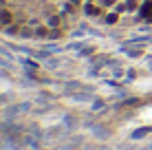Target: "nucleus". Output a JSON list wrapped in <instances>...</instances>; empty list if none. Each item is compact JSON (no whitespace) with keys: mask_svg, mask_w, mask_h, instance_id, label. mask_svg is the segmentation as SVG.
<instances>
[{"mask_svg":"<svg viewBox=\"0 0 152 150\" xmlns=\"http://www.w3.org/2000/svg\"><path fill=\"white\" fill-rule=\"evenodd\" d=\"M106 84H108V86H113V89H119V86H121L117 80H106Z\"/></svg>","mask_w":152,"mask_h":150,"instance_id":"obj_17","label":"nucleus"},{"mask_svg":"<svg viewBox=\"0 0 152 150\" xmlns=\"http://www.w3.org/2000/svg\"><path fill=\"white\" fill-rule=\"evenodd\" d=\"M126 53H128L130 58H139V55L143 53V51H141V49H126Z\"/></svg>","mask_w":152,"mask_h":150,"instance_id":"obj_13","label":"nucleus"},{"mask_svg":"<svg viewBox=\"0 0 152 150\" xmlns=\"http://www.w3.org/2000/svg\"><path fill=\"white\" fill-rule=\"evenodd\" d=\"M57 22H60V18H57V15H53V18H51V20H49V24H51V27H55V24H57Z\"/></svg>","mask_w":152,"mask_h":150,"instance_id":"obj_19","label":"nucleus"},{"mask_svg":"<svg viewBox=\"0 0 152 150\" xmlns=\"http://www.w3.org/2000/svg\"><path fill=\"white\" fill-rule=\"evenodd\" d=\"M2 4H4V0H0V9H2Z\"/></svg>","mask_w":152,"mask_h":150,"instance_id":"obj_25","label":"nucleus"},{"mask_svg":"<svg viewBox=\"0 0 152 150\" xmlns=\"http://www.w3.org/2000/svg\"><path fill=\"white\" fill-rule=\"evenodd\" d=\"M84 13L91 15V18H95V15H99V7H95L93 2H88L86 7H84Z\"/></svg>","mask_w":152,"mask_h":150,"instance_id":"obj_5","label":"nucleus"},{"mask_svg":"<svg viewBox=\"0 0 152 150\" xmlns=\"http://www.w3.org/2000/svg\"><path fill=\"white\" fill-rule=\"evenodd\" d=\"M152 13V2H143L139 9V15H143V18H148V15Z\"/></svg>","mask_w":152,"mask_h":150,"instance_id":"obj_7","label":"nucleus"},{"mask_svg":"<svg viewBox=\"0 0 152 150\" xmlns=\"http://www.w3.org/2000/svg\"><path fill=\"white\" fill-rule=\"evenodd\" d=\"M0 146H2V141H0Z\"/></svg>","mask_w":152,"mask_h":150,"instance_id":"obj_27","label":"nucleus"},{"mask_svg":"<svg viewBox=\"0 0 152 150\" xmlns=\"http://www.w3.org/2000/svg\"><path fill=\"white\" fill-rule=\"evenodd\" d=\"M64 126H66V128H75V126H77V119H75L73 115H66V117H64Z\"/></svg>","mask_w":152,"mask_h":150,"instance_id":"obj_9","label":"nucleus"},{"mask_svg":"<svg viewBox=\"0 0 152 150\" xmlns=\"http://www.w3.org/2000/svg\"><path fill=\"white\" fill-rule=\"evenodd\" d=\"M46 35H49V29L46 27H38L35 29V38H46Z\"/></svg>","mask_w":152,"mask_h":150,"instance_id":"obj_11","label":"nucleus"},{"mask_svg":"<svg viewBox=\"0 0 152 150\" xmlns=\"http://www.w3.org/2000/svg\"><path fill=\"white\" fill-rule=\"evenodd\" d=\"M117 18H119V13H117V11H115V13H108V15H106V22H108V24H113V22H117Z\"/></svg>","mask_w":152,"mask_h":150,"instance_id":"obj_16","label":"nucleus"},{"mask_svg":"<svg viewBox=\"0 0 152 150\" xmlns=\"http://www.w3.org/2000/svg\"><path fill=\"white\" fill-rule=\"evenodd\" d=\"M104 106H106V104H104V100H99V97H97V100H93V106L91 108H93V110H102Z\"/></svg>","mask_w":152,"mask_h":150,"instance_id":"obj_12","label":"nucleus"},{"mask_svg":"<svg viewBox=\"0 0 152 150\" xmlns=\"http://www.w3.org/2000/svg\"><path fill=\"white\" fill-rule=\"evenodd\" d=\"M11 20H13L11 11H7V9H0V22H2V24H11Z\"/></svg>","mask_w":152,"mask_h":150,"instance_id":"obj_6","label":"nucleus"},{"mask_svg":"<svg viewBox=\"0 0 152 150\" xmlns=\"http://www.w3.org/2000/svg\"><path fill=\"white\" fill-rule=\"evenodd\" d=\"M134 7H137V2H134V0H128V2H126V9H130V11H132Z\"/></svg>","mask_w":152,"mask_h":150,"instance_id":"obj_18","label":"nucleus"},{"mask_svg":"<svg viewBox=\"0 0 152 150\" xmlns=\"http://www.w3.org/2000/svg\"><path fill=\"white\" fill-rule=\"evenodd\" d=\"M18 27H13V24H7V29H4V33H7V35H15V33H18Z\"/></svg>","mask_w":152,"mask_h":150,"instance_id":"obj_15","label":"nucleus"},{"mask_svg":"<svg viewBox=\"0 0 152 150\" xmlns=\"http://www.w3.org/2000/svg\"><path fill=\"white\" fill-rule=\"evenodd\" d=\"M148 42H152L150 35H139V38H132V40H130V44H148Z\"/></svg>","mask_w":152,"mask_h":150,"instance_id":"obj_8","label":"nucleus"},{"mask_svg":"<svg viewBox=\"0 0 152 150\" xmlns=\"http://www.w3.org/2000/svg\"><path fill=\"white\" fill-rule=\"evenodd\" d=\"M145 150H152V141H150V143H148V148H145Z\"/></svg>","mask_w":152,"mask_h":150,"instance_id":"obj_23","label":"nucleus"},{"mask_svg":"<svg viewBox=\"0 0 152 150\" xmlns=\"http://www.w3.org/2000/svg\"><path fill=\"white\" fill-rule=\"evenodd\" d=\"M22 66H24V71H27V73H35V71H38V69H40V66H38V64H35V62H33V60H27V58H24V60H22Z\"/></svg>","mask_w":152,"mask_h":150,"instance_id":"obj_4","label":"nucleus"},{"mask_svg":"<svg viewBox=\"0 0 152 150\" xmlns=\"http://www.w3.org/2000/svg\"><path fill=\"white\" fill-rule=\"evenodd\" d=\"M93 53H95V46H82V51H80L82 58H88V55H93Z\"/></svg>","mask_w":152,"mask_h":150,"instance_id":"obj_10","label":"nucleus"},{"mask_svg":"<svg viewBox=\"0 0 152 150\" xmlns=\"http://www.w3.org/2000/svg\"><path fill=\"white\" fill-rule=\"evenodd\" d=\"M2 102H7V95H0V104H2Z\"/></svg>","mask_w":152,"mask_h":150,"instance_id":"obj_22","label":"nucleus"},{"mask_svg":"<svg viewBox=\"0 0 152 150\" xmlns=\"http://www.w3.org/2000/svg\"><path fill=\"white\" fill-rule=\"evenodd\" d=\"M148 22H150V24H152V15H148Z\"/></svg>","mask_w":152,"mask_h":150,"instance_id":"obj_24","label":"nucleus"},{"mask_svg":"<svg viewBox=\"0 0 152 150\" xmlns=\"http://www.w3.org/2000/svg\"><path fill=\"white\" fill-rule=\"evenodd\" d=\"M150 132H152V126H141V128H134V130L130 132V139H132V141H139V139L148 137Z\"/></svg>","mask_w":152,"mask_h":150,"instance_id":"obj_2","label":"nucleus"},{"mask_svg":"<svg viewBox=\"0 0 152 150\" xmlns=\"http://www.w3.org/2000/svg\"><path fill=\"white\" fill-rule=\"evenodd\" d=\"M31 110V104L29 102H22V104H13V106H9L7 108V119L11 121V119H15L18 115H22V113H29Z\"/></svg>","mask_w":152,"mask_h":150,"instance_id":"obj_1","label":"nucleus"},{"mask_svg":"<svg viewBox=\"0 0 152 150\" xmlns=\"http://www.w3.org/2000/svg\"><path fill=\"white\" fill-rule=\"evenodd\" d=\"M93 135L97 139H108L110 137V130H108L106 126H93Z\"/></svg>","mask_w":152,"mask_h":150,"instance_id":"obj_3","label":"nucleus"},{"mask_svg":"<svg viewBox=\"0 0 152 150\" xmlns=\"http://www.w3.org/2000/svg\"><path fill=\"white\" fill-rule=\"evenodd\" d=\"M88 2H93V0H88Z\"/></svg>","mask_w":152,"mask_h":150,"instance_id":"obj_26","label":"nucleus"},{"mask_svg":"<svg viewBox=\"0 0 152 150\" xmlns=\"http://www.w3.org/2000/svg\"><path fill=\"white\" fill-rule=\"evenodd\" d=\"M102 2L106 4V7H113V4H115V0H102Z\"/></svg>","mask_w":152,"mask_h":150,"instance_id":"obj_20","label":"nucleus"},{"mask_svg":"<svg viewBox=\"0 0 152 150\" xmlns=\"http://www.w3.org/2000/svg\"><path fill=\"white\" fill-rule=\"evenodd\" d=\"M20 35H22L24 40H27V38H33V35H35V31H31V29H20Z\"/></svg>","mask_w":152,"mask_h":150,"instance_id":"obj_14","label":"nucleus"},{"mask_svg":"<svg viewBox=\"0 0 152 150\" xmlns=\"http://www.w3.org/2000/svg\"><path fill=\"white\" fill-rule=\"evenodd\" d=\"M57 150H75V146H62V148H57Z\"/></svg>","mask_w":152,"mask_h":150,"instance_id":"obj_21","label":"nucleus"}]
</instances>
